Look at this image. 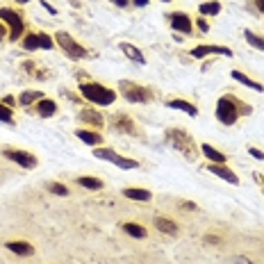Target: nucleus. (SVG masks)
Returning a JSON list of instances; mask_svg holds the SVG:
<instances>
[{
    "mask_svg": "<svg viewBox=\"0 0 264 264\" xmlns=\"http://www.w3.org/2000/svg\"><path fill=\"white\" fill-rule=\"evenodd\" d=\"M0 121H3V123H9V125L14 123V112H12L9 107H5V103H0Z\"/></svg>",
    "mask_w": 264,
    "mask_h": 264,
    "instance_id": "nucleus-29",
    "label": "nucleus"
},
{
    "mask_svg": "<svg viewBox=\"0 0 264 264\" xmlns=\"http://www.w3.org/2000/svg\"><path fill=\"white\" fill-rule=\"evenodd\" d=\"M118 91H121V96L125 100H130V103H148V100H153V96H150V91L146 89V86H139V84L127 82V80L118 82Z\"/></svg>",
    "mask_w": 264,
    "mask_h": 264,
    "instance_id": "nucleus-4",
    "label": "nucleus"
},
{
    "mask_svg": "<svg viewBox=\"0 0 264 264\" xmlns=\"http://www.w3.org/2000/svg\"><path fill=\"white\" fill-rule=\"evenodd\" d=\"M112 3H116L118 7H127V5H130V0H112Z\"/></svg>",
    "mask_w": 264,
    "mask_h": 264,
    "instance_id": "nucleus-35",
    "label": "nucleus"
},
{
    "mask_svg": "<svg viewBox=\"0 0 264 264\" xmlns=\"http://www.w3.org/2000/svg\"><path fill=\"white\" fill-rule=\"evenodd\" d=\"M5 246H7L12 253L21 255V257H30V255H34V246L27 244V241H7Z\"/></svg>",
    "mask_w": 264,
    "mask_h": 264,
    "instance_id": "nucleus-13",
    "label": "nucleus"
},
{
    "mask_svg": "<svg viewBox=\"0 0 264 264\" xmlns=\"http://www.w3.org/2000/svg\"><path fill=\"white\" fill-rule=\"evenodd\" d=\"M121 50L125 53V57H127V59H132V62H137V64H146L144 53H141L139 48H135L132 43H121Z\"/></svg>",
    "mask_w": 264,
    "mask_h": 264,
    "instance_id": "nucleus-22",
    "label": "nucleus"
},
{
    "mask_svg": "<svg viewBox=\"0 0 264 264\" xmlns=\"http://www.w3.org/2000/svg\"><path fill=\"white\" fill-rule=\"evenodd\" d=\"M168 107L171 109H180V112H187L189 116H198V107L191 103H187V100H168Z\"/></svg>",
    "mask_w": 264,
    "mask_h": 264,
    "instance_id": "nucleus-20",
    "label": "nucleus"
},
{
    "mask_svg": "<svg viewBox=\"0 0 264 264\" xmlns=\"http://www.w3.org/2000/svg\"><path fill=\"white\" fill-rule=\"evenodd\" d=\"M191 18H189V14H185V12H173V14H168V25L173 27L175 32H185V34H189L191 32Z\"/></svg>",
    "mask_w": 264,
    "mask_h": 264,
    "instance_id": "nucleus-10",
    "label": "nucleus"
},
{
    "mask_svg": "<svg viewBox=\"0 0 264 264\" xmlns=\"http://www.w3.org/2000/svg\"><path fill=\"white\" fill-rule=\"evenodd\" d=\"M77 135V139H82L84 141V144H89V146H100V141H103V137L98 135V132H94V130H84V127H82V130H77L75 132Z\"/></svg>",
    "mask_w": 264,
    "mask_h": 264,
    "instance_id": "nucleus-18",
    "label": "nucleus"
},
{
    "mask_svg": "<svg viewBox=\"0 0 264 264\" xmlns=\"http://www.w3.org/2000/svg\"><path fill=\"white\" fill-rule=\"evenodd\" d=\"M3 39H5V25L0 23V41H3Z\"/></svg>",
    "mask_w": 264,
    "mask_h": 264,
    "instance_id": "nucleus-37",
    "label": "nucleus"
},
{
    "mask_svg": "<svg viewBox=\"0 0 264 264\" xmlns=\"http://www.w3.org/2000/svg\"><path fill=\"white\" fill-rule=\"evenodd\" d=\"M255 5H257V9L264 14V0H255Z\"/></svg>",
    "mask_w": 264,
    "mask_h": 264,
    "instance_id": "nucleus-36",
    "label": "nucleus"
},
{
    "mask_svg": "<svg viewBox=\"0 0 264 264\" xmlns=\"http://www.w3.org/2000/svg\"><path fill=\"white\" fill-rule=\"evenodd\" d=\"M205 168H207L209 173H214V175L223 178V180L230 182V185H239V178H237V173L230 171V168H228L226 164H207Z\"/></svg>",
    "mask_w": 264,
    "mask_h": 264,
    "instance_id": "nucleus-12",
    "label": "nucleus"
},
{
    "mask_svg": "<svg viewBox=\"0 0 264 264\" xmlns=\"http://www.w3.org/2000/svg\"><path fill=\"white\" fill-rule=\"evenodd\" d=\"M16 3H21V5H23V3H30V0H16Z\"/></svg>",
    "mask_w": 264,
    "mask_h": 264,
    "instance_id": "nucleus-38",
    "label": "nucleus"
},
{
    "mask_svg": "<svg viewBox=\"0 0 264 264\" xmlns=\"http://www.w3.org/2000/svg\"><path fill=\"white\" fill-rule=\"evenodd\" d=\"M48 189L53 191V194H59V196H66V194H68V189L62 185V182H50Z\"/></svg>",
    "mask_w": 264,
    "mask_h": 264,
    "instance_id": "nucleus-30",
    "label": "nucleus"
},
{
    "mask_svg": "<svg viewBox=\"0 0 264 264\" xmlns=\"http://www.w3.org/2000/svg\"><path fill=\"white\" fill-rule=\"evenodd\" d=\"M162 3H168V0H162Z\"/></svg>",
    "mask_w": 264,
    "mask_h": 264,
    "instance_id": "nucleus-39",
    "label": "nucleus"
},
{
    "mask_svg": "<svg viewBox=\"0 0 264 264\" xmlns=\"http://www.w3.org/2000/svg\"><path fill=\"white\" fill-rule=\"evenodd\" d=\"M155 228L159 232H166V235H178V223L173 218H164V216H157L155 218Z\"/></svg>",
    "mask_w": 264,
    "mask_h": 264,
    "instance_id": "nucleus-16",
    "label": "nucleus"
},
{
    "mask_svg": "<svg viewBox=\"0 0 264 264\" xmlns=\"http://www.w3.org/2000/svg\"><path fill=\"white\" fill-rule=\"evenodd\" d=\"M248 153L253 155L255 159H264V153H262V150H259V148H253V146H250V148H248Z\"/></svg>",
    "mask_w": 264,
    "mask_h": 264,
    "instance_id": "nucleus-31",
    "label": "nucleus"
},
{
    "mask_svg": "<svg viewBox=\"0 0 264 264\" xmlns=\"http://www.w3.org/2000/svg\"><path fill=\"white\" fill-rule=\"evenodd\" d=\"M114 127H116L118 132H125V135H132V132H135V123H132V118H127L125 114H118V116L114 118Z\"/></svg>",
    "mask_w": 264,
    "mask_h": 264,
    "instance_id": "nucleus-21",
    "label": "nucleus"
},
{
    "mask_svg": "<svg viewBox=\"0 0 264 264\" xmlns=\"http://www.w3.org/2000/svg\"><path fill=\"white\" fill-rule=\"evenodd\" d=\"M3 155L7 159H12L14 164H18V166L23 168H36V157L32 153H27V150H16V148H5Z\"/></svg>",
    "mask_w": 264,
    "mask_h": 264,
    "instance_id": "nucleus-8",
    "label": "nucleus"
},
{
    "mask_svg": "<svg viewBox=\"0 0 264 264\" xmlns=\"http://www.w3.org/2000/svg\"><path fill=\"white\" fill-rule=\"evenodd\" d=\"M132 5H135V7H146L148 0H132Z\"/></svg>",
    "mask_w": 264,
    "mask_h": 264,
    "instance_id": "nucleus-33",
    "label": "nucleus"
},
{
    "mask_svg": "<svg viewBox=\"0 0 264 264\" xmlns=\"http://www.w3.org/2000/svg\"><path fill=\"white\" fill-rule=\"evenodd\" d=\"M77 185L84 187V189H91V191L103 189V180H100V178H91V175H82V178H77Z\"/></svg>",
    "mask_w": 264,
    "mask_h": 264,
    "instance_id": "nucleus-23",
    "label": "nucleus"
},
{
    "mask_svg": "<svg viewBox=\"0 0 264 264\" xmlns=\"http://www.w3.org/2000/svg\"><path fill=\"white\" fill-rule=\"evenodd\" d=\"M200 16H216L218 12H221V3H216V0H209V3H203L200 5Z\"/></svg>",
    "mask_w": 264,
    "mask_h": 264,
    "instance_id": "nucleus-25",
    "label": "nucleus"
},
{
    "mask_svg": "<svg viewBox=\"0 0 264 264\" xmlns=\"http://www.w3.org/2000/svg\"><path fill=\"white\" fill-rule=\"evenodd\" d=\"M23 48L25 50H36V48H55V39H50L48 34H25V39H23Z\"/></svg>",
    "mask_w": 264,
    "mask_h": 264,
    "instance_id": "nucleus-9",
    "label": "nucleus"
},
{
    "mask_svg": "<svg viewBox=\"0 0 264 264\" xmlns=\"http://www.w3.org/2000/svg\"><path fill=\"white\" fill-rule=\"evenodd\" d=\"M55 43L64 50L71 59H80V57H86V48H82L75 39H73L68 32H57L55 34Z\"/></svg>",
    "mask_w": 264,
    "mask_h": 264,
    "instance_id": "nucleus-5",
    "label": "nucleus"
},
{
    "mask_svg": "<svg viewBox=\"0 0 264 264\" xmlns=\"http://www.w3.org/2000/svg\"><path fill=\"white\" fill-rule=\"evenodd\" d=\"M230 75H232V77H235V80H237V82H241V84H246V86H248V89H255V91H259V94H262V91H264V86H262V84H259V82H255V80H250V77H248V75H246V73H241V71H237V68H235V71H232V73H230Z\"/></svg>",
    "mask_w": 264,
    "mask_h": 264,
    "instance_id": "nucleus-19",
    "label": "nucleus"
},
{
    "mask_svg": "<svg viewBox=\"0 0 264 264\" xmlns=\"http://www.w3.org/2000/svg\"><path fill=\"white\" fill-rule=\"evenodd\" d=\"M80 118H82L84 123H91V125H96V127L103 125V116H100L98 112H91V109H84V112H80Z\"/></svg>",
    "mask_w": 264,
    "mask_h": 264,
    "instance_id": "nucleus-26",
    "label": "nucleus"
},
{
    "mask_svg": "<svg viewBox=\"0 0 264 264\" xmlns=\"http://www.w3.org/2000/svg\"><path fill=\"white\" fill-rule=\"evenodd\" d=\"M123 196H125V198H132V200H141V203L153 198V194H150L148 189H139V187H125V189H123Z\"/></svg>",
    "mask_w": 264,
    "mask_h": 264,
    "instance_id": "nucleus-15",
    "label": "nucleus"
},
{
    "mask_svg": "<svg viewBox=\"0 0 264 264\" xmlns=\"http://www.w3.org/2000/svg\"><path fill=\"white\" fill-rule=\"evenodd\" d=\"M41 5H43V7H46V9H48V12H50V14H57V9H55V7H53V5H50V3H41Z\"/></svg>",
    "mask_w": 264,
    "mask_h": 264,
    "instance_id": "nucleus-34",
    "label": "nucleus"
},
{
    "mask_svg": "<svg viewBox=\"0 0 264 264\" xmlns=\"http://www.w3.org/2000/svg\"><path fill=\"white\" fill-rule=\"evenodd\" d=\"M41 91H23L21 94V98H18V103L23 105V107H27V105H32L34 100H41Z\"/></svg>",
    "mask_w": 264,
    "mask_h": 264,
    "instance_id": "nucleus-28",
    "label": "nucleus"
},
{
    "mask_svg": "<svg viewBox=\"0 0 264 264\" xmlns=\"http://www.w3.org/2000/svg\"><path fill=\"white\" fill-rule=\"evenodd\" d=\"M196 23H198V30H203V32H207V30H209V25H207V21H205V16H200Z\"/></svg>",
    "mask_w": 264,
    "mask_h": 264,
    "instance_id": "nucleus-32",
    "label": "nucleus"
},
{
    "mask_svg": "<svg viewBox=\"0 0 264 264\" xmlns=\"http://www.w3.org/2000/svg\"><path fill=\"white\" fill-rule=\"evenodd\" d=\"M94 155H96L98 159H105V162L116 164L118 168H137V166H139V162H137V159L121 157V155L114 153L112 148H96V150H94Z\"/></svg>",
    "mask_w": 264,
    "mask_h": 264,
    "instance_id": "nucleus-7",
    "label": "nucleus"
},
{
    "mask_svg": "<svg viewBox=\"0 0 264 264\" xmlns=\"http://www.w3.org/2000/svg\"><path fill=\"white\" fill-rule=\"evenodd\" d=\"M239 114H241V109H239V103H237L235 98H230V96H221V98H218V103H216L218 123H223V125H235Z\"/></svg>",
    "mask_w": 264,
    "mask_h": 264,
    "instance_id": "nucleus-3",
    "label": "nucleus"
},
{
    "mask_svg": "<svg viewBox=\"0 0 264 264\" xmlns=\"http://www.w3.org/2000/svg\"><path fill=\"white\" fill-rule=\"evenodd\" d=\"M36 112H39V116L48 118V116H53V114L57 112V103L50 100V98H41L39 105H36Z\"/></svg>",
    "mask_w": 264,
    "mask_h": 264,
    "instance_id": "nucleus-17",
    "label": "nucleus"
},
{
    "mask_svg": "<svg viewBox=\"0 0 264 264\" xmlns=\"http://www.w3.org/2000/svg\"><path fill=\"white\" fill-rule=\"evenodd\" d=\"M244 36H246V41H248L253 48H257V50H262V53H264V36L255 34V32H250V30H246Z\"/></svg>",
    "mask_w": 264,
    "mask_h": 264,
    "instance_id": "nucleus-27",
    "label": "nucleus"
},
{
    "mask_svg": "<svg viewBox=\"0 0 264 264\" xmlns=\"http://www.w3.org/2000/svg\"><path fill=\"white\" fill-rule=\"evenodd\" d=\"M166 141L178 150V153L185 155L187 159H194L196 157V144H194V139H191L185 130H180V127H171V130H166Z\"/></svg>",
    "mask_w": 264,
    "mask_h": 264,
    "instance_id": "nucleus-2",
    "label": "nucleus"
},
{
    "mask_svg": "<svg viewBox=\"0 0 264 264\" xmlns=\"http://www.w3.org/2000/svg\"><path fill=\"white\" fill-rule=\"evenodd\" d=\"M0 18H3V21L9 25V39H12V41L21 39V36H23V27H25L21 14L14 12V9H0Z\"/></svg>",
    "mask_w": 264,
    "mask_h": 264,
    "instance_id": "nucleus-6",
    "label": "nucleus"
},
{
    "mask_svg": "<svg viewBox=\"0 0 264 264\" xmlns=\"http://www.w3.org/2000/svg\"><path fill=\"white\" fill-rule=\"evenodd\" d=\"M80 94L89 103H96V105H112L116 100V94L112 89H107V86L98 84V82H84V84H80Z\"/></svg>",
    "mask_w": 264,
    "mask_h": 264,
    "instance_id": "nucleus-1",
    "label": "nucleus"
},
{
    "mask_svg": "<svg viewBox=\"0 0 264 264\" xmlns=\"http://www.w3.org/2000/svg\"><path fill=\"white\" fill-rule=\"evenodd\" d=\"M200 150H203V155H205V157H207L212 164H226V162H228L226 155H223L221 150L214 148L212 144H203V148H200Z\"/></svg>",
    "mask_w": 264,
    "mask_h": 264,
    "instance_id": "nucleus-14",
    "label": "nucleus"
},
{
    "mask_svg": "<svg viewBox=\"0 0 264 264\" xmlns=\"http://www.w3.org/2000/svg\"><path fill=\"white\" fill-rule=\"evenodd\" d=\"M191 55L198 59L207 57V55H226V57H232V50L226 48V46H196V48L191 50Z\"/></svg>",
    "mask_w": 264,
    "mask_h": 264,
    "instance_id": "nucleus-11",
    "label": "nucleus"
},
{
    "mask_svg": "<svg viewBox=\"0 0 264 264\" xmlns=\"http://www.w3.org/2000/svg\"><path fill=\"white\" fill-rule=\"evenodd\" d=\"M123 230H125L127 235L137 237V239H146V235H148V230H146L144 226H139V223H123Z\"/></svg>",
    "mask_w": 264,
    "mask_h": 264,
    "instance_id": "nucleus-24",
    "label": "nucleus"
}]
</instances>
